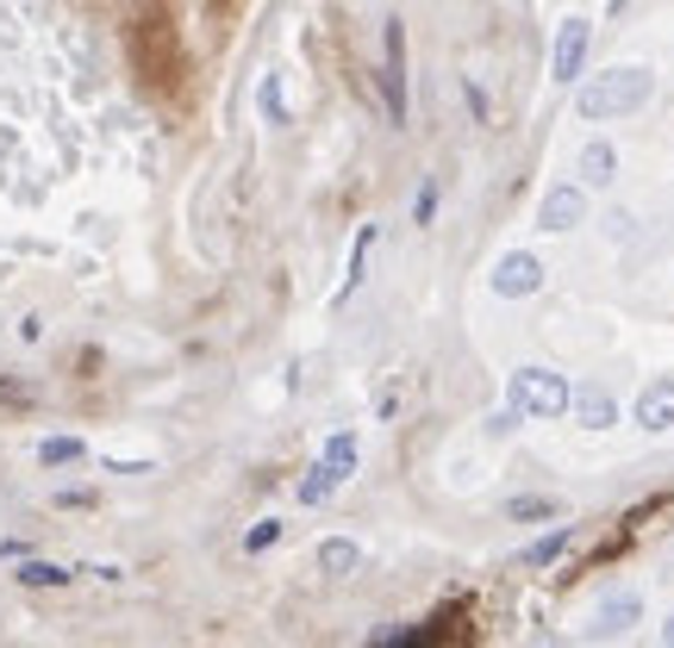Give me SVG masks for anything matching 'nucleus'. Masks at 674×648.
<instances>
[{"instance_id": "5701e85b", "label": "nucleus", "mask_w": 674, "mask_h": 648, "mask_svg": "<svg viewBox=\"0 0 674 648\" xmlns=\"http://www.w3.org/2000/svg\"><path fill=\"white\" fill-rule=\"evenodd\" d=\"M0 405H13V412H20V405H32V387H25V381H7V375H0Z\"/></svg>"}, {"instance_id": "a211bd4d", "label": "nucleus", "mask_w": 674, "mask_h": 648, "mask_svg": "<svg viewBox=\"0 0 674 648\" xmlns=\"http://www.w3.org/2000/svg\"><path fill=\"white\" fill-rule=\"evenodd\" d=\"M562 505L556 499H543V493H519L512 505H506V517H519V524H531V517H556Z\"/></svg>"}, {"instance_id": "f8f14e48", "label": "nucleus", "mask_w": 674, "mask_h": 648, "mask_svg": "<svg viewBox=\"0 0 674 648\" xmlns=\"http://www.w3.org/2000/svg\"><path fill=\"white\" fill-rule=\"evenodd\" d=\"M368 244H375V225L356 231V249H350V275H344V287H338V300H350V293L363 287V275H368Z\"/></svg>"}, {"instance_id": "20e7f679", "label": "nucleus", "mask_w": 674, "mask_h": 648, "mask_svg": "<svg viewBox=\"0 0 674 648\" xmlns=\"http://www.w3.org/2000/svg\"><path fill=\"white\" fill-rule=\"evenodd\" d=\"M382 94H387V119L406 125V25L387 20V69H382Z\"/></svg>"}, {"instance_id": "0eeeda50", "label": "nucleus", "mask_w": 674, "mask_h": 648, "mask_svg": "<svg viewBox=\"0 0 674 648\" xmlns=\"http://www.w3.org/2000/svg\"><path fill=\"white\" fill-rule=\"evenodd\" d=\"M637 424H643V431H669L674 424V381L669 375H655V381L637 393Z\"/></svg>"}, {"instance_id": "423d86ee", "label": "nucleus", "mask_w": 674, "mask_h": 648, "mask_svg": "<svg viewBox=\"0 0 674 648\" xmlns=\"http://www.w3.org/2000/svg\"><path fill=\"white\" fill-rule=\"evenodd\" d=\"M587 44H594V25L568 20L556 32V57H550V76L556 81H581V63H587Z\"/></svg>"}, {"instance_id": "393cba45", "label": "nucleus", "mask_w": 674, "mask_h": 648, "mask_svg": "<svg viewBox=\"0 0 674 648\" xmlns=\"http://www.w3.org/2000/svg\"><path fill=\"white\" fill-rule=\"evenodd\" d=\"M662 643H669V648H674V617H669V624H662Z\"/></svg>"}, {"instance_id": "6e6552de", "label": "nucleus", "mask_w": 674, "mask_h": 648, "mask_svg": "<svg viewBox=\"0 0 674 648\" xmlns=\"http://www.w3.org/2000/svg\"><path fill=\"white\" fill-rule=\"evenodd\" d=\"M568 412H575L587 431H612V424H618V400L606 393V387H581L575 400H568Z\"/></svg>"}, {"instance_id": "2eb2a0df", "label": "nucleus", "mask_w": 674, "mask_h": 648, "mask_svg": "<svg viewBox=\"0 0 674 648\" xmlns=\"http://www.w3.org/2000/svg\"><path fill=\"white\" fill-rule=\"evenodd\" d=\"M331 468V474L344 480V474H356V437H350V431H338V437L325 443V456H319Z\"/></svg>"}, {"instance_id": "412c9836", "label": "nucleus", "mask_w": 674, "mask_h": 648, "mask_svg": "<svg viewBox=\"0 0 674 648\" xmlns=\"http://www.w3.org/2000/svg\"><path fill=\"white\" fill-rule=\"evenodd\" d=\"M281 530H288L281 517H263V524H251V530H244V555H263V549H275V543H281Z\"/></svg>"}, {"instance_id": "f03ea898", "label": "nucleus", "mask_w": 674, "mask_h": 648, "mask_svg": "<svg viewBox=\"0 0 674 648\" xmlns=\"http://www.w3.org/2000/svg\"><path fill=\"white\" fill-rule=\"evenodd\" d=\"M506 400L519 418H562L568 400H575V387L562 381L556 368H512V381H506Z\"/></svg>"}, {"instance_id": "f3484780", "label": "nucleus", "mask_w": 674, "mask_h": 648, "mask_svg": "<svg viewBox=\"0 0 674 648\" xmlns=\"http://www.w3.org/2000/svg\"><path fill=\"white\" fill-rule=\"evenodd\" d=\"M256 107H263V119H269V125H288V100H281V76H263V88H256Z\"/></svg>"}, {"instance_id": "a878e982", "label": "nucleus", "mask_w": 674, "mask_h": 648, "mask_svg": "<svg viewBox=\"0 0 674 648\" xmlns=\"http://www.w3.org/2000/svg\"><path fill=\"white\" fill-rule=\"evenodd\" d=\"M538 648H562V643H556V636H550V643H538Z\"/></svg>"}, {"instance_id": "9b49d317", "label": "nucleus", "mask_w": 674, "mask_h": 648, "mask_svg": "<svg viewBox=\"0 0 674 648\" xmlns=\"http://www.w3.org/2000/svg\"><path fill=\"white\" fill-rule=\"evenodd\" d=\"M319 568H325L331 580H350V573L363 568V549H356L350 536H325V543H319Z\"/></svg>"}, {"instance_id": "ddd939ff", "label": "nucleus", "mask_w": 674, "mask_h": 648, "mask_svg": "<svg viewBox=\"0 0 674 648\" xmlns=\"http://www.w3.org/2000/svg\"><path fill=\"white\" fill-rule=\"evenodd\" d=\"M81 456H88V443H81V437H44L38 443L44 468H69V461H81Z\"/></svg>"}, {"instance_id": "9d476101", "label": "nucleus", "mask_w": 674, "mask_h": 648, "mask_svg": "<svg viewBox=\"0 0 674 648\" xmlns=\"http://www.w3.org/2000/svg\"><path fill=\"white\" fill-rule=\"evenodd\" d=\"M618 175V150L606 144V137H594V144H581V181L587 188H606Z\"/></svg>"}, {"instance_id": "7ed1b4c3", "label": "nucleus", "mask_w": 674, "mask_h": 648, "mask_svg": "<svg viewBox=\"0 0 674 648\" xmlns=\"http://www.w3.org/2000/svg\"><path fill=\"white\" fill-rule=\"evenodd\" d=\"M487 287H494L500 300H531L543 287V262L531 249H506L500 262H494V275H487Z\"/></svg>"}, {"instance_id": "f257e3e1", "label": "nucleus", "mask_w": 674, "mask_h": 648, "mask_svg": "<svg viewBox=\"0 0 674 648\" xmlns=\"http://www.w3.org/2000/svg\"><path fill=\"white\" fill-rule=\"evenodd\" d=\"M650 88H655L650 69H606V76L581 81L575 107H581V119H625L650 100Z\"/></svg>"}, {"instance_id": "39448f33", "label": "nucleus", "mask_w": 674, "mask_h": 648, "mask_svg": "<svg viewBox=\"0 0 674 648\" xmlns=\"http://www.w3.org/2000/svg\"><path fill=\"white\" fill-rule=\"evenodd\" d=\"M581 219H587V193H581L575 181H556V188L543 193V206H538L543 231H575Z\"/></svg>"}, {"instance_id": "4be33fe9", "label": "nucleus", "mask_w": 674, "mask_h": 648, "mask_svg": "<svg viewBox=\"0 0 674 648\" xmlns=\"http://www.w3.org/2000/svg\"><path fill=\"white\" fill-rule=\"evenodd\" d=\"M431 219H438V188L424 181V188L412 193V225H431Z\"/></svg>"}, {"instance_id": "1a4fd4ad", "label": "nucleus", "mask_w": 674, "mask_h": 648, "mask_svg": "<svg viewBox=\"0 0 674 648\" xmlns=\"http://www.w3.org/2000/svg\"><path fill=\"white\" fill-rule=\"evenodd\" d=\"M637 617H643V599H637V592H612V599L594 611V636H618V629H631Z\"/></svg>"}, {"instance_id": "aec40b11", "label": "nucleus", "mask_w": 674, "mask_h": 648, "mask_svg": "<svg viewBox=\"0 0 674 648\" xmlns=\"http://www.w3.org/2000/svg\"><path fill=\"white\" fill-rule=\"evenodd\" d=\"M443 629H450V624H419V629H406V636H387V643H375V648H438Z\"/></svg>"}, {"instance_id": "4468645a", "label": "nucleus", "mask_w": 674, "mask_h": 648, "mask_svg": "<svg viewBox=\"0 0 674 648\" xmlns=\"http://www.w3.org/2000/svg\"><path fill=\"white\" fill-rule=\"evenodd\" d=\"M568 543H575V530H568V524H562V530H550V536H538V543L524 549V568H550V561L568 549Z\"/></svg>"}, {"instance_id": "6ab92c4d", "label": "nucleus", "mask_w": 674, "mask_h": 648, "mask_svg": "<svg viewBox=\"0 0 674 648\" xmlns=\"http://www.w3.org/2000/svg\"><path fill=\"white\" fill-rule=\"evenodd\" d=\"M20 586H69V568H57V561H25Z\"/></svg>"}, {"instance_id": "dca6fc26", "label": "nucleus", "mask_w": 674, "mask_h": 648, "mask_svg": "<svg viewBox=\"0 0 674 648\" xmlns=\"http://www.w3.org/2000/svg\"><path fill=\"white\" fill-rule=\"evenodd\" d=\"M331 487H338V474H331L325 461H312V468H307V480H300V505H325V499H331Z\"/></svg>"}, {"instance_id": "b1692460", "label": "nucleus", "mask_w": 674, "mask_h": 648, "mask_svg": "<svg viewBox=\"0 0 674 648\" xmlns=\"http://www.w3.org/2000/svg\"><path fill=\"white\" fill-rule=\"evenodd\" d=\"M463 100H468V113H475V119H482V125H487V113H494V107H487L482 81H463Z\"/></svg>"}]
</instances>
